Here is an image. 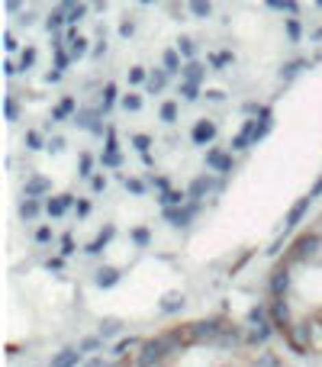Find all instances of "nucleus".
<instances>
[{
    "label": "nucleus",
    "instance_id": "obj_1",
    "mask_svg": "<svg viewBox=\"0 0 322 367\" xmlns=\"http://www.w3.org/2000/svg\"><path fill=\"white\" fill-rule=\"evenodd\" d=\"M268 309L290 351L303 357L322 355V210L271 268Z\"/></svg>",
    "mask_w": 322,
    "mask_h": 367
}]
</instances>
